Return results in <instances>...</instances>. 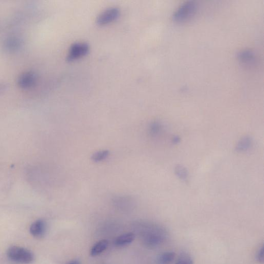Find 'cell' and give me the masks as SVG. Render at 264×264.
Wrapping results in <instances>:
<instances>
[{
	"label": "cell",
	"instance_id": "6",
	"mask_svg": "<svg viewBox=\"0 0 264 264\" xmlns=\"http://www.w3.org/2000/svg\"><path fill=\"white\" fill-rule=\"evenodd\" d=\"M37 80L36 74L33 72H27L21 74L18 79V84L21 89H30L34 87Z\"/></svg>",
	"mask_w": 264,
	"mask_h": 264
},
{
	"label": "cell",
	"instance_id": "15",
	"mask_svg": "<svg viewBox=\"0 0 264 264\" xmlns=\"http://www.w3.org/2000/svg\"><path fill=\"white\" fill-rule=\"evenodd\" d=\"M256 259L260 263H263L264 262V248L263 246L258 251L256 255Z\"/></svg>",
	"mask_w": 264,
	"mask_h": 264
},
{
	"label": "cell",
	"instance_id": "10",
	"mask_svg": "<svg viewBox=\"0 0 264 264\" xmlns=\"http://www.w3.org/2000/svg\"><path fill=\"white\" fill-rule=\"evenodd\" d=\"M108 245V242L107 240L104 239L99 241L92 248L91 255L96 256L100 254L107 249Z\"/></svg>",
	"mask_w": 264,
	"mask_h": 264
},
{
	"label": "cell",
	"instance_id": "14",
	"mask_svg": "<svg viewBox=\"0 0 264 264\" xmlns=\"http://www.w3.org/2000/svg\"><path fill=\"white\" fill-rule=\"evenodd\" d=\"M108 151H102L97 152L93 156V160L96 162H100L105 159L108 156Z\"/></svg>",
	"mask_w": 264,
	"mask_h": 264
},
{
	"label": "cell",
	"instance_id": "3",
	"mask_svg": "<svg viewBox=\"0 0 264 264\" xmlns=\"http://www.w3.org/2000/svg\"><path fill=\"white\" fill-rule=\"evenodd\" d=\"M197 6L193 2H188L182 5L173 14V19L178 23H183L194 16Z\"/></svg>",
	"mask_w": 264,
	"mask_h": 264
},
{
	"label": "cell",
	"instance_id": "13",
	"mask_svg": "<svg viewBox=\"0 0 264 264\" xmlns=\"http://www.w3.org/2000/svg\"><path fill=\"white\" fill-rule=\"evenodd\" d=\"M240 58L243 61L248 62L253 61L254 59V55L250 51H243L239 54Z\"/></svg>",
	"mask_w": 264,
	"mask_h": 264
},
{
	"label": "cell",
	"instance_id": "8",
	"mask_svg": "<svg viewBox=\"0 0 264 264\" xmlns=\"http://www.w3.org/2000/svg\"><path fill=\"white\" fill-rule=\"evenodd\" d=\"M135 239V234L128 233L118 237L115 240L114 244L118 247H124L132 243Z\"/></svg>",
	"mask_w": 264,
	"mask_h": 264
},
{
	"label": "cell",
	"instance_id": "7",
	"mask_svg": "<svg viewBox=\"0 0 264 264\" xmlns=\"http://www.w3.org/2000/svg\"><path fill=\"white\" fill-rule=\"evenodd\" d=\"M47 230V226L45 221L39 219L34 222L30 228V233L37 238H41L45 236Z\"/></svg>",
	"mask_w": 264,
	"mask_h": 264
},
{
	"label": "cell",
	"instance_id": "4",
	"mask_svg": "<svg viewBox=\"0 0 264 264\" xmlns=\"http://www.w3.org/2000/svg\"><path fill=\"white\" fill-rule=\"evenodd\" d=\"M90 50V47L88 44L84 42H78L74 44L71 47L68 56L69 61L75 60L85 56Z\"/></svg>",
	"mask_w": 264,
	"mask_h": 264
},
{
	"label": "cell",
	"instance_id": "11",
	"mask_svg": "<svg viewBox=\"0 0 264 264\" xmlns=\"http://www.w3.org/2000/svg\"><path fill=\"white\" fill-rule=\"evenodd\" d=\"M175 254L173 252H166L161 254L157 258L158 264H170L174 260Z\"/></svg>",
	"mask_w": 264,
	"mask_h": 264
},
{
	"label": "cell",
	"instance_id": "9",
	"mask_svg": "<svg viewBox=\"0 0 264 264\" xmlns=\"http://www.w3.org/2000/svg\"><path fill=\"white\" fill-rule=\"evenodd\" d=\"M21 45V40L16 37H9L5 42V48L9 51H15L20 48Z\"/></svg>",
	"mask_w": 264,
	"mask_h": 264
},
{
	"label": "cell",
	"instance_id": "12",
	"mask_svg": "<svg viewBox=\"0 0 264 264\" xmlns=\"http://www.w3.org/2000/svg\"><path fill=\"white\" fill-rule=\"evenodd\" d=\"M176 264H193L191 257L187 254H182Z\"/></svg>",
	"mask_w": 264,
	"mask_h": 264
},
{
	"label": "cell",
	"instance_id": "1",
	"mask_svg": "<svg viewBox=\"0 0 264 264\" xmlns=\"http://www.w3.org/2000/svg\"><path fill=\"white\" fill-rule=\"evenodd\" d=\"M143 240L145 246L148 248H155L163 244L168 237V232L162 227L145 224L143 225Z\"/></svg>",
	"mask_w": 264,
	"mask_h": 264
},
{
	"label": "cell",
	"instance_id": "5",
	"mask_svg": "<svg viewBox=\"0 0 264 264\" xmlns=\"http://www.w3.org/2000/svg\"><path fill=\"white\" fill-rule=\"evenodd\" d=\"M120 15L118 8L108 9L102 12L97 18V23L99 25H107L117 19Z\"/></svg>",
	"mask_w": 264,
	"mask_h": 264
},
{
	"label": "cell",
	"instance_id": "16",
	"mask_svg": "<svg viewBox=\"0 0 264 264\" xmlns=\"http://www.w3.org/2000/svg\"><path fill=\"white\" fill-rule=\"evenodd\" d=\"M66 264H81V263L79 260L76 259L71 260Z\"/></svg>",
	"mask_w": 264,
	"mask_h": 264
},
{
	"label": "cell",
	"instance_id": "2",
	"mask_svg": "<svg viewBox=\"0 0 264 264\" xmlns=\"http://www.w3.org/2000/svg\"><path fill=\"white\" fill-rule=\"evenodd\" d=\"M7 256L11 260L19 263L29 264L34 260V255L30 250L19 246H12L7 251Z\"/></svg>",
	"mask_w": 264,
	"mask_h": 264
}]
</instances>
